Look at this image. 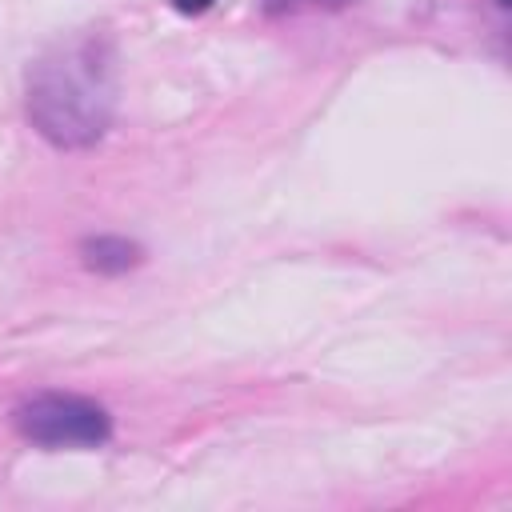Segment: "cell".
<instances>
[{
	"instance_id": "3957f363",
	"label": "cell",
	"mask_w": 512,
	"mask_h": 512,
	"mask_svg": "<svg viewBox=\"0 0 512 512\" xmlns=\"http://www.w3.org/2000/svg\"><path fill=\"white\" fill-rule=\"evenodd\" d=\"M180 12H188V16H196V12H204V8H212V0H172Z\"/></svg>"
},
{
	"instance_id": "6da1fadb",
	"label": "cell",
	"mask_w": 512,
	"mask_h": 512,
	"mask_svg": "<svg viewBox=\"0 0 512 512\" xmlns=\"http://www.w3.org/2000/svg\"><path fill=\"white\" fill-rule=\"evenodd\" d=\"M112 108V68L96 40L60 44L28 80V112L56 144H84L104 132Z\"/></svg>"
},
{
	"instance_id": "5b68a950",
	"label": "cell",
	"mask_w": 512,
	"mask_h": 512,
	"mask_svg": "<svg viewBox=\"0 0 512 512\" xmlns=\"http://www.w3.org/2000/svg\"><path fill=\"white\" fill-rule=\"evenodd\" d=\"M336 4H344V0H336Z\"/></svg>"
},
{
	"instance_id": "7a4b0ae2",
	"label": "cell",
	"mask_w": 512,
	"mask_h": 512,
	"mask_svg": "<svg viewBox=\"0 0 512 512\" xmlns=\"http://www.w3.org/2000/svg\"><path fill=\"white\" fill-rule=\"evenodd\" d=\"M16 428L48 448H68V444H104L108 440V412L92 400L80 396H36L24 408H16Z\"/></svg>"
},
{
	"instance_id": "277c9868",
	"label": "cell",
	"mask_w": 512,
	"mask_h": 512,
	"mask_svg": "<svg viewBox=\"0 0 512 512\" xmlns=\"http://www.w3.org/2000/svg\"><path fill=\"white\" fill-rule=\"evenodd\" d=\"M500 4H508V0H500Z\"/></svg>"
}]
</instances>
